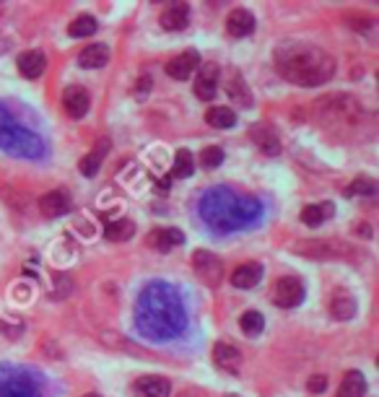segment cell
<instances>
[{
    "instance_id": "1",
    "label": "cell",
    "mask_w": 379,
    "mask_h": 397,
    "mask_svg": "<svg viewBox=\"0 0 379 397\" xmlns=\"http://www.w3.org/2000/svg\"><path fill=\"white\" fill-rule=\"evenodd\" d=\"M136 325L151 341H172L187 327L185 301L174 286L153 281L136 301Z\"/></svg>"
},
{
    "instance_id": "2",
    "label": "cell",
    "mask_w": 379,
    "mask_h": 397,
    "mask_svg": "<svg viewBox=\"0 0 379 397\" xmlns=\"http://www.w3.org/2000/svg\"><path fill=\"white\" fill-rule=\"evenodd\" d=\"M276 68L296 86H322L335 76V60L307 42H283L276 52Z\"/></svg>"
},
{
    "instance_id": "3",
    "label": "cell",
    "mask_w": 379,
    "mask_h": 397,
    "mask_svg": "<svg viewBox=\"0 0 379 397\" xmlns=\"http://www.w3.org/2000/svg\"><path fill=\"white\" fill-rule=\"evenodd\" d=\"M260 200L250 195H239L229 187H218L203 195L201 200V216L208 226L218 228V231H234L242 228L252 221L260 218Z\"/></svg>"
},
{
    "instance_id": "4",
    "label": "cell",
    "mask_w": 379,
    "mask_h": 397,
    "mask_svg": "<svg viewBox=\"0 0 379 397\" xmlns=\"http://www.w3.org/2000/svg\"><path fill=\"white\" fill-rule=\"evenodd\" d=\"M0 397H42L34 376L16 366H0Z\"/></svg>"
},
{
    "instance_id": "5",
    "label": "cell",
    "mask_w": 379,
    "mask_h": 397,
    "mask_svg": "<svg viewBox=\"0 0 379 397\" xmlns=\"http://www.w3.org/2000/svg\"><path fill=\"white\" fill-rule=\"evenodd\" d=\"M193 268H195V276L201 278L206 286H211V288H216V286L223 281L221 257H216L213 252H208V249H198V252H195Z\"/></svg>"
},
{
    "instance_id": "6",
    "label": "cell",
    "mask_w": 379,
    "mask_h": 397,
    "mask_svg": "<svg viewBox=\"0 0 379 397\" xmlns=\"http://www.w3.org/2000/svg\"><path fill=\"white\" fill-rule=\"evenodd\" d=\"M301 301H304V283L299 278L283 276L276 281V286H273V304L281 306V309H293Z\"/></svg>"
},
{
    "instance_id": "7",
    "label": "cell",
    "mask_w": 379,
    "mask_h": 397,
    "mask_svg": "<svg viewBox=\"0 0 379 397\" xmlns=\"http://www.w3.org/2000/svg\"><path fill=\"white\" fill-rule=\"evenodd\" d=\"M29 138L36 141V135H31L29 130H24L19 122H14L3 109H0V149H8L11 154H16V146H24V143H26V149H29Z\"/></svg>"
},
{
    "instance_id": "8",
    "label": "cell",
    "mask_w": 379,
    "mask_h": 397,
    "mask_svg": "<svg viewBox=\"0 0 379 397\" xmlns=\"http://www.w3.org/2000/svg\"><path fill=\"white\" fill-rule=\"evenodd\" d=\"M198 68H201V55H198V50H185L166 65V76L174 81H187V79H193V73L198 71Z\"/></svg>"
},
{
    "instance_id": "9",
    "label": "cell",
    "mask_w": 379,
    "mask_h": 397,
    "mask_svg": "<svg viewBox=\"0 0 379 397\" xmlns=\"http://www.w3.org/2000/svg\"><path fill=\"white\" fill-rule=\"evenodd\" d=\"M195 96L203 101H213L216 91H218V65L208 63L198 68V79H195Z\"/></svg>"
},
{
    "instance_id": "10",
    "label": "cell",
    "mask_w": 379,
    "mask_h": 397,
    "mask_svg": "<svg viewBox=\"0 0 379 397\" xmlns=\"http://www.w3.org/2000/svg\"><path fill=\"white\" fill-rule=\"evenodd\" d=\"M63 106H65V112H68V117H73V120L86 117L89 106H91L86 89H81V86H68L63 94Z\"/></svg>"
},
{
    "instance_id": "11",
    "label": "cell",
    "mask_w": 379,
    "mask_h": 397,
    "mask_svg": "<svg viewBox=\"0 0 379 397\" xmlns=\"http://www.w3.org/2000/svg\"><path fill=\"white\" fill-rule=\"evenodd\" d=\"M39 211H42L44 218H60L65 213L71 211V198H68V192L63 190H52L47 195L39 198Z\"/></svg>"
},
{
    "instance_id": "12",
    "label": "cell",
    "mask_w": 379,
    "mask_h": 397,
    "mask_svg": "<svg viewBox=\"0 0 379 397\" xmlns=\"http://www.w3.org/2000/svg\"><path fill=\"white\" fill-rule=\"evenodd\" d=\"M250 138L255 141V146L263 151L265 156H278L281 154V138L276 135V130L268 128V125H252Z\"/></svg>"
},
{
    "instance_id": "13",
    "label": "cell",
    "mask_w": 379,
    "mask_h": 397,
    "mask_svg": "<svg viewBox=\"0 0 379 397\" xmlns=\"http://www.w3.org/2000/svg\"><path fill=\"white\" fill-rule=\"evenodd\" d=\"M16 65H19V73H21L24 79H39L44 73V68H47V57H44L42 50H26L19 55V60H16Z\"/></svg>"
},
{
    "instance_id": "14",
    "label": "cell",
    "mask_w": 379,
    "mask_h": 397,
    "mask_svg": "<svg viewBox=\"0 0 379 397\" xmlns=\"http://www.w3.org/2000/svg\"><path fill=\"white\" fill-rule=\"evenodd\" d=\"M255 24L258 21H255V16L247 8H234L229 19H226V31L231 36H236V39H242V36H250L255 31Z\"/></svg>"
},
{
    "instance_id": "15",
    "label": "cell",
    "mask_w": 379,
    "mask_h": 397,
    "mask_svg": "<svg viewBox=\"0 0 379 397\" xmlns=\"http://www.w3.org/2000/svg\"><path fill=\"white\" fill-rule=\"evenodd\" d=\"M185 244V234L174 226H164V228H153L148 234V247L158 249V252H169L172 247H179Z\"/></svg>"
},
{
    "instance_id": "16",
    "label": "cell",
    "mask_w": 379,
    "mask_h": 397,
    "mask_svg": "<svg viewBox=\"0 0 379 397\" xmlns=\"http://www.w3.org/2000/svg\"><path fill=\"white\" fill-rule=\"evenodd\" d=\"M136 392L141 397H172V384L164 376H141L136 382Z\"/></svg>"
},
{
    "instance_id": "17",
    "label": "cell",
    "mask_w": 379,
    "mask_h": 397,
    "mask_svg": "<svg viewBox=\"0 0 379 397\" xmlns=\"http://www.w3.org/2000/svg\"><path fill=\"white\" fill-rule=\"evenodd\" d=\"M213 361H216L218 369L236 371L239 369V363H242V353H239V348L231 346V343H216L213 346Z\"/></svg>"
},
{
    "instance_id": "18",
    "label": "cell",
    "mask_w": 379,
    "mask_h": 397,
    "mask_svg": "<svg viewBox=\"0 0 379 397\" xmlns=\"http://www.w3.org/2000/svg\"><path fill=\"white\" fill-rule=\"evenodd\" d=\"M190 24V6L187 3H174L161 14V26L166 31H182Z\"/></svg>"
},
{
    "instance_id": "19",
    "label": "cell",
    "mask_w": 379,
    "mask_h": 397,
    "mask_svg": "<svg viewBox=\"0 0 379 397\" xmlns=\"http://www.w3.org/2000/svg\"><path fill=\"white\" fill-rule=\"evenodd\" d=\"M263 278V265L260 263H244L231 273V286L236 288H255Z\"/></svg>"
},
{
    "instance_id": "20",
    "label": "cell",
    "mask_w": 379,
    "mask_h": 397,
    "mask_svg": "<svg viewBox=\"0 0 379 397\" xmlns=\"http://www.w3.org/2000/svg\"><path fill=\"white\" fill-rule=\"evenodd\" d=\"M109 63V47L107 44H89L79 55L81 68H104Z\"/></svg>"
},
{
    "instance_id": "21",
    "label": "cell",
    "mask_w": 379,
    "mask_h": 397,
    "mask_svg": "<svg viewBox=\"0 0 379 397\" xmlns=\"http://www.w3.org/2000/svg\"><path fill=\"white\" fill-rule=\"evenodd\" d=\"M333 213H335V206L333 203H317V206H307L304 211H301V221L307 223V226H322L325 221L333 218Z\"/></svg>"
},
{
    "instance_id": "22",
    "label": "cell",
    "mask_w": 379,
    "mask_h": 397,
    "mask_svg": "<svg viewBox=\"0 0 379 397\" xmlns=\"http://www.w3.org/2000/svg\"><path fill=\"white\" fill-rule=\"evenodd\" d=\"M107 151H109V141L107 138H101V141L96 143V149H94L89 156L81 159V174H84V177H94V174L99 171L104 156H107Z\"/></svg>"
},
{
    "instance_id": "23",
    "label": "cell",
    "mask_w": 379,
    "mask_h": 397,
    "mask_svg": "<svg viewBox=\"0 0 379 397\" xmlns=\"http://www.w3.org/2000/svg\"><path fill=\"white\" fill-rule=\"evenodd\" d=\"M330 314H333V319H340V322L350 319L356 314V298L345 291H338L330 301Z\"/></svg>"
},
{
    "instance_id": "24",
    "label": "cell",
    "mask_w": 379,
    "mask_h": 397,
    "mask_svg": "<svg viewBox=\"0 0 379 397\" xmlns=\"http://www.w3.org/2000/svg\"><path fill=\"white\" fill-rule=\"evenodd\" d=\"M366 395V379L361 371H348L343 382L338 387V397H364Z\"/></svg>"
},
{
    "instance_id": "25",
    "label": "cell",
    "mask_w": 379,
    "mask_h": 397,
    "mask_svg": "<svg viewBox=\"0 0 379 397\" xmlns=\"http://www.w3.org/2000/svg\"><path fill=\"white\" fill-rule=\"evenodd\" d=\"M206 122L208 125H213V128H218V130L234 128L236 112L234 109H229V106H213V109H208L206 112Z\"/></svg>"
},
{
    "instance_id": "26",
    "label": "cell",
    "mask_w": 379,
    "mask_h": 397,
    "mask_svg": "<svg viewBox=\"0 0 379 397\" xmlns=\"http://www.w3.org/2000/svg\"><path fill=\"white\" fill-rule=\"evenodd\" d=\"M133 234H136V223L130 218L109 221L107 228H104V236H107L109 241H128Z\"/></svg>"
},
{
    "instance_id": "27",
    "label": "cell",
    "mask_w": 379,
    "mask_h": 397,
    "mask_svg": "<svg viewBox=\"0 0 379 397\" xmlns=\"http://www.w3.org/2000/svg\"><path fill=\"white\" fill-rule=\"evenodd\" d=\"M229 96L234 99V104H239L242 109H250L252 106V94L250 89H247V84H244V79L239 76V73H234L229 81Z\"/></svg>"
},
{
    "instance_id": "28",
    "label": "cell",
    "mask_w": 379,
    "mask_h": 397,
    "mask_svg": "<svg viewBox=\"0 0 379 397\" xmlns=\"http://www.w3.org/2000/svg\"><path fill=\"white\" fill-rule=\"evenodd\" d=\"M193 171H195V159L193 154L187 149H179L177 151V156H174V166H172V174L177 179H187V177H193Z\"/></svg>"
},
{
    "instance_id": "29",
    "label": "cell",
    "mask_w": 379,
    "mask_h": 397,
    "mask_svg": "<svg viewBox=\"0 0 379 397\" xmlns=\"http://www.w3.org/2000/svg\"><path fill=\"white\" fill-rule=\"evenodd\" d=\"M239 327H242L244 335L255 338V335H260L265 330V317L260 312H255V309H250V312L242 314V319H239Z\"/></svg>"
},
{
    "instance_id": "30",
    "label": "cell",
    "mask_w": 379,
    "mask_h": 397,
    "mask_svg": "<svg viewBox=\"0 0 379 397\" xmlns=\"http://www.w3.org/2000/svg\"><path fill=\"white\" fill-rule=\"evenodd\" d=\"M99 29V24H96V19L89 14L79 16L76 21H71V26H68V34L71 36H91L94 31Z\"/></svg>"
},
{
    "instance_id": "31",
    "label": "cell",
    "mask_w": 379,
    "mask_h": 397,
    "mask_svg": "<svg viewBox=\"0 0 379 397\" xmlns=\"http://www.w3.org/2000/svg\"><path fill=\"white\" fill-rule=\"evenodd\" d=\"M374 192H377V182L372 177H358L348 187V195H374Z\"/></svg>"
},
{
    "instance_id": "32",
    "label": "cell",
    "mask_w": 379,
    "mask_h": 397,
    "mask_svg": "<svg viewBox=\"0 0 379 397\" xmlns=\"http://www.w3.org/2000/svg\"><path fill=\"white\" fill-rule=\"evenodd\" d=\"M201 164L206 169H216V166H221L223 164V151L218 146H208L206 151L201 154Z\"/></svg>"
},
{
    "instance_id": "33",
    "label": "cell",
    "mask_w": 379,
    "mask_h": 397,
    "mask_svg": "<svg viewBox=\"0 0 379 397\" xmlns=\"http://www.w3.org/2000/svg\"><path fill=\"white\" fill-rule=\"evenodd\" d=\"M325 387H328V376H325V374H315L307 382V390L312 392V395H320V392H325Z\"/></svg>"
},
{
    "instance_id": "34",
    "label": "cell",
    "mask_w": 379,
    "mask_h": 397,
    "mask_svg": "<svg viewBox=\"0 0 379 397\" xmlns=\"http://www.w3.org/2000/svg\"><path fill=\"white\" fill-rule=\"evenodd\" d=\"M350 26H353V29H358V26H361V29H369V26H372V19H364V16H361V19H350Z\"/></svg>"
},
{
    "instance_id": "35",
    "label": "cell",
    "mask_w": 379,
    "mask_h": 397,
    "mask_svg": "<svg viewBox=\"0 0 379 397\" xmlns=\"http://www.w3.org/2000/svg\"><path fill=\"white\" fill-rule=\"evenodd\" d=\"M151 84H153V81H151L148 76H143V79L138 81V94H143L146 89H151Z\"/></svg>"
},
{
    "instance_id": "36",
    "label": "cell",
    "mask_w": 379,
    "mask_h": 397,
    "mask_svg": "<svg viewBox=\"0 0 379 397\" xmlns=\"http://www.w3.org/2000/svg\"><path fill=\"white\" fill-rule=\"evenodd\" d=\"M84 397H101V395H96V392H89V395H84Z\"/></svg>"
}]
</instances>
